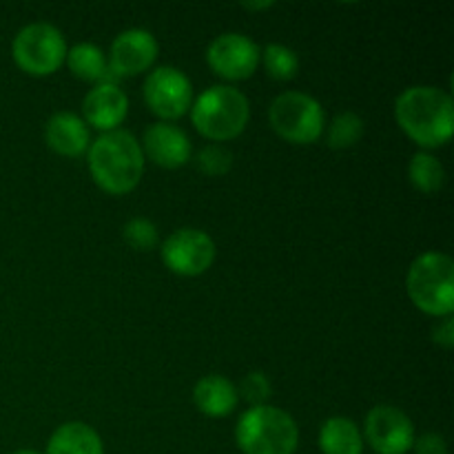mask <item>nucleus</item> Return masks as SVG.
I'll return each instance as SVG.
<instances>
[{
    "label": "nucleus",
    "mask_w": 454,
    "mask_h": 454,
    "mask_svg": "<svg viewBox=\"0 0 454 454\" xmlns=\"http://www.w3.org/2000/svg\"><path fill=\"white\" fill-rule=\"evenodd\" d=\"M406 291L415 309L430 317L454 313V262L439 251L421 253L406 275Z\"/></svg>",
    "instance_id": "39448f33"
},
{
    "label": "nucleus",
    "mask_w": 454,
    "mask_h": 454,
    "mask_svg": "<svg viewBox=\"0 0 454 454\" xmlns=\"http://www.w3.org/2000/svg\"><path fill=\"white\" fill-rule=\"evenodd\" d=\"M44 454H105V443L84 421H67L53 430Z\"/></svg>",
    "instance_id": "f3484780"
},
{
    "label": "nucleus",
    "mask_w": 454,
    "mask_h": 454,
    "mask_svg": "<svg viewBox=\"0 0 454 454\" xmlns=\"http://www.w3.org/2000/svg\"><path fill=\"white\" fill-rule=\"evenodd\" d=\"M235 443L242 454H295L300 426L282 408L251 406L235 426Z\"/></svg>",
    "instance_id": "20e7f679"
},
{
    "label": "nucleus",
    "mask_w": 454,
    "mask_h": 454,
    "mask_svg": "<svg viewBox=\"0 0 454 454\" xmlns=\"http://www.w3.org/2000/svg\"><path fill=\"white\" fill-rule=\"evenodd\" d=\"M189 114L200 136L211 140L213 145H222L247 131L251 102L239 89L231 84H215L195 98Z\"/></svg>",
    "instance_id": "7ed1b4c3"
},
{
    "label": "nucleus",
    "mask_w": 454,
    "mask_h": 454,
    "mask_svg": "<svg viewBox=\"0 0 454 454\" xmlns=\"http://www.w3.org/2000/svg\"><path fill=\"white\" fill-rule=\"evenodd\" d=\"M71 75L82 82H106L109 80V60L106 53L93 43H78L67 51L65 60Z\"/></svg>",
    "instance_id": "6ab92c4d"
},
{
    "label": "nucleus",
    "mask_w": 454,
    "mask_h": 454,
    "mask_svg": "<svg viewBox=\"0 0 454 454\" xmlns=\"http://www.w3.org/2000/svg\"><path fill=\"white\" fill-rule=\"evenodd\" d=\"M67 40L58 27L49 22H31L22 27L12 44V56L18 69L34 78L53 75L67 60Z\"/></svg>",
    "instance_id": "0eeeda50"
},
{
    "label": "nucleus",
    "mask_w": 454,
    "mask_h": 454,
    "mask_svg": "<svg viewBox=\"0 0 454 454\" xmlns=\"http://www.w3.org/2000/svg\"><path fill=\"white\" fill-rule=\"evenodd\" d=\"M195 167L207 177H222L233 167V153L224 145H207L195 155Z\"/></svg>",
    "instance_id": "b1692460"
},
{
    "label": "nucleus",
    "mask_w": 454,
    "mask_h": 454,
    "mask_svg": "<svg viewBox=\"0 0 454 454\" xmlns=\"http://www.w3.org/2000/svg\"><path fill=\"white\" fill-rule=\"evenodd\" d=\"M91 180L109 195H127L145 176V153L136 136L124 129L100 133L87 151Z\"/></svg>",
    "instance_id": "f03ea898"
},
{
    "label": "nucleus",
    "mask_w": 454,
    "mask_h": 454,
    "mask_svg": "<svg viewBox=\"0 0 454 454\" xmlns=\"http://www.w3.org/2000/svg\"><path fill=\"white\" fill-rule=\"evenodd\" d=\"M129 98L115 82L93 84L82 100V115L80 118L87 122V127L98 129L100 133L118 131L120 124L127 120Z\"/></svg>",
    "instance_id": "4468645a"
},
{
    "label": "nucleus",
    "mask_w": 454,
    "mask_h": 454,
    "mask_svg": "<svg viewBox=\"0 0 454 454\" xmlns=\"http://www.w3.org/2000/svg\"><path fill=\"white\" fill-rule=\"evenodd\" d=\"M238 393L239 397L247 399L251 406H264V403L270 399V395H273V388H270V380L264 375V372L253 371L244 377Z\"/></svg>",
    "instance_id": "393cba45"
},
{
    "label": "nucleus",
    "mask_w": 454,
    "mask_h": 454,
    "mask_svg": "<svg viewBox=\"0 0 454 454\" xmlns=\"http://www.w3.org/2000/svg\"><path fill=\"white\" fill-rule=\"evenodd\" d=\"M217 255L215 242L207 231L184 226L168 235L160 247V257L171 273L180 278H200L213 266Z\"/></svg>",
    "instance_id": "1a4fd4ad"
},
{
    "label": "nucleus",
    "mask_w": 454,
    "mask_h": 454,
    "mask_svg": "<svg viewBox=\"0 0 454 454\" xmlns=\"http://www.w3.org/2000/svg\"><path fill=\"white\" fill-rule=\"evenodd\" d=\"M145 160H151L160 168L176 171L193 160V145L184 129L173 122H155L145 131L140 142Z\"/></svg>",
    "instance_id": "ddd939ff"
},
{
    "label": "nucleus",
    "mask_w": 454,
    "mask_h": 454,
    "mask_svg": "<svg viewBox=\"0 0 454 454\" xmlns=\"http://www.w3.org/2000/svg\"><path fill=\"white\" fill-rule=\"evenodd\" d=\"M160 56V44L149 29H133L122 31L118 38L111 43L106 60H109V74L118 78H133L155 65Z\"/></svg>",
    "instance_id": "f8f14e48"
},
{
    "label": "nucleus",
    "mask_w": 454,
    "mask_h": 454,
    "mask_svg": "<svg viewBox=\"0 0 454 454\" xmlns=\"http://www.w3.org/2000/svg\"><path fill=\"white\" fill-rule=\"evenodd\" d=\"M122 238L129 248L140 253L153 251L160 242L158 226L151 220H146V217H131V220L122 226Z\"/></svg>",
    "instance_id": "5701e85b"
},
{
    "label": "nucleus",
    "mask_w": 454,
    "mask_h": 454,
    "mask_svg": "<svg viewBox=\"0 0 454 454\" xmlns=\"http://www.w3.org/2000/svg\"><path fill=\"white\" fill-rule=\"evenodd\" d=\"M364 131H366V124H364L362 115L355 111H341L328 124L326 142L335 151L353 149L364 137Z\"/></svg>",
    "instance_id": "4be33fe9"
},
{
    "label": "nucleus",
    "mask_w": 454,
    "mask_h": 454,
    "mask_svg": "<svg viewBox=\"0 0 454 454\" xmlns=\"http://www.w3.org/2000/svg\"><path fill=\"white\" fill-rule=\"evenodd\" d=\"M362 428L348 417H331L319 428L322 454H364Z\"/></svg>",
    "instance_id": "a211bd4d"
},
{
    "label": "nucleus",
    "mask_w": 454,
    "mask_h": 454,
    "mask_svg": "<svg viewBox=\"0 0 454 454\" xmlns=\"http://www.w3.org/2000/svg\"><path fill=\"white\" fill-rule=\"evenodd\" d=\"M433 340L434 344H439L442 348L450 350L454 346V319L452 315L450 317H443L437 326L433 328Z\"/></svg>",
    "instance_id": "bb28decb"
},
{
    "label": "nucleus",
    "mask_w": 454,
    "mask_h": 454,
    "mask_svg": "<svg viewBox=\"0 0 454 454\" xmlns=\"http://www.w3.org/2000/svg\"><path fill=\"white\" fill-rule=\"evenodd\" d=\"M142 96L146 109L158 115L160 122H176L191 111L193 84L177 67H158L146 75Z\"/></svg>",
    "instance_id": "6e6552de"
},
{
    "label": "nucleus",
    "mask_w": 454,
    "mask_h": 454,
    "mask_svg": "<svg viewBox=\"0 0 454 454\" xmlns=\"http://www.w3.org/2000/svg\"><path fill=\"white\" fill-rule=\"evenodd\" d=\"M362 434L377 454H408L417 437L411 417L390 403H380L368 411Z\"/></svg>",
    "instance_id": "9d476101"
},
{
    "label": "nucleus",
    "mask_w": 454,
    "mask_h": 454,
    "mask_svg": "<svg viewBox=\"0 0 454 454\" xmlns=\"http://www.w3.org/2000/svg\"><path fill=\"white\" fill-rule=\"evenodd\" d=\"M260 62L264 65L266 75L278 82H288L300 74V58L291 47L279 43H270L262 49Z\"/></svg>",
    "instance_id": "412c9836"
},
{
    "label": "nucleus",
    "mask_w": 454,
    "mask_h": 454,
    "mask_svg": "<svg viewBox=\"0 0 454 454\" xmlns=\"http://www.w3.org/2000/svg\"><path fill=\"white\" fill-rule=\"evenodd\" d=\"M412 450L415 454H448V443L439 433H424L415 437Z\"/></svg>",
    "instance_id": "a878e982"
},
{
    "label": "nucleus",
    "mask_w": 454,
    "mask_h": 454,
    "mask_svg": "<svg viewBox=\"0 0 454 454\" xmlns=\"http://www.w3.org/2000/svg\"><path fill=\"white\" fill-rule=\"evenodd\" d=\"M242 7L248 9V12H264V9L273 7V3H244Z\"/></svg>",
    "instance_id": "cd10ccee"
},
{
    "label": "nucleus",
    "mask_w": 454,
    "mask_h": 454,
    "mask_svg": "<svg viewBox=\"0 0 454 454\" xmlns=\"http://www.w3.org/2000/svg\"><path fill=\"white\" fill-rule=\"evenodd\" d=\"M408 180H411L412 189L419 193H439L446 184V168H443L442 160L430 151H417L408 164Z\"/></svg>",
    "instance_id": "aec40b11"
},
{
    "label": "nucleus",
    "mask_w": 454,
    "mask_h": 454,
    "mask_svg": "<svg viewBox=\"0 0 454 454\" xmlns=\"http://www.w3.org/2000/svg\"><path fill=\"white\" fill-rule=\"evenodd\" d=\"M395 120L399 129L424 151L446 146L454 131L452 96L433 84L403 89L395 100Z\"/></svg>",
    "instance_id": "f257e3e1"
},
{
    "label": "nucleus",
    "mask_w": 454,
    "mask_h": 454,
    "mask_svg": "<svg viewBox=\"0 0 454 454\" xmlns=\"http://www.w3.org/2000/svg\"><path fill=\"white\" fill-rule=\"evenodd\" d=\"M13 454H40V452H35V450H27V448H25V450H16Z\"/></svg>",
    "instance_id": "c85d7f7f"
},
{
    "label": "nucleus",
    "mask_w": 454,
    "mask_h": 454,
    "mask_svg": "<svg viewBox=\"0 0 454 454\" xmlns=\"http://www.w3.org/2000/svg\"><path fill=\"white\" fill-rule=\"evenodd\" d=\"M270 129L288 145L306 146L326 131V114L317 98L304 91H284L269 106Z\"/></svg>",
    "instance_id": "423d86ee"
},
{
    "label": "nucleus",
    "mask_w": 454,
    "mask_h": 454,
    "mask_svg": "<svg viewBox=\"0 0 454 454\" xmlns=\"http://www.w3.org/2000/svg\"><path fill=\"white\" fill-rule=\"evenodd\" d=\"M260 47L255 40L238 31H226L207 47V65L213 74L229 82L248 80L260 67Z\"/></svg>",
    "instance_id": "9b49d317"
},
{
    "label": "nucleus",
    "mask_w": 454,
    "mask_h": 454,
    "mask_svg": "<svg viewBox=\"0 0 454 454\" xmlns=\"http://www.w3.org/2000/svg\"><path fill=\"white\" fill-rule=\"evenodd\" d=\"M193 403L202 415L211 419L229 417L238 408V386L224 375H207L193 386Z\"/></svg>",
    "instance_id": "dca6fc26"
},
{
    "label": "nucleus",
    "mask_w": 454,
    "mask_h": 454,
    "mask_svg": "<svg viewBox=\"0 0 454 454\" xmlns=\"http://www.w3.org/2000/svg\"><path fill=\"white\" fill-rule=\"evenodd\" d=\"M44 142L62 158H82L91 146V133L78 114L58 111L44 127Z\"/></svg>",
    "instance_id": "2eb2a0df"
}]
</instances>
